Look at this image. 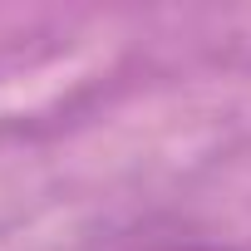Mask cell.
Instances as JSON below:
<instances>
[{"label": "cell", "instance_id": "6da1fadb", "mask_svg": "<svg viewBox=\"0 0 251 251\" xmlns=\"http://www.w3.org/2000/svg\"><path fill=\"white\" fill-rule=\"evenodd\" d=\"M168 251H226V246H202V241H192V246H168Z\"/></svg>", "mask_w": 251, "mask_h": 251}]
</instances>
